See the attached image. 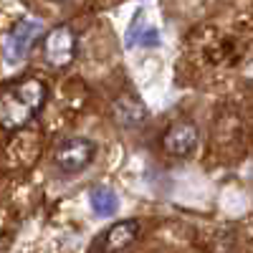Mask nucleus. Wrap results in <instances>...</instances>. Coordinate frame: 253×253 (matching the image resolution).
I'll use <instances>...</instances> for the list:
<instances>
[{
    "instance_id": "nucleus-1",
    "label": "nucleus",
    "mask_w": 253,
    "mask_h": 253,
    "mask_svg": "<svg viewBox=\"0 0 253 253\" xmlns=\"http://www.w3.org/2000/svg\"><path fill=\"white\" fill-rule=\"evenodd\" d=\"M48 101V86L38 76H18L0 86V129L18 132L28 126Z\"/></svg>"
},
{
    "instance_id": "nucleus-2",
    "label": "nucleus",
    "mask_w": 253,
    "mask_h": 253,
    "mask_svg": "<svg viewBox=\"0 0 253 253\" xmlns=\"http://www.w3.org/2000/svg\"><path fill=\"white\" fill-rule=\"evenodd\" d=\"M94 157H96V144L89 137L61 139L53 150V162L63 175H79L91 165Z\"/></svg>"
},
{
    "instance_id": "nucleus-3",
    "label": "nucleus",
    "mask_w": 253,
    "mask_h": 253,
    "mask_svg": "<svg viewBox=\"0 0 253 253\" xmlns=\"http://www.w3.org/2000/svg\"><path fill=\"white\" fill-rule=\"evenodd\" d=\"M79 41L71 26H56L43 38V58L51 69H66L76 58Z\"/></svg>"
},
{
    "instance_id": "nucleus-4",
    "label": "nucleus",
    "mask_w": 253,
    "mask_h": 253,
    "mask_svg": "<svg viewBox=\"0 0 253 253\" xmlns=\"http://www.w3.org/2000/svg\"><path fill=\"white\" fill-rule=\"evenodd\" d=\"M43 36V23L38 18H20L5 38V58L8 63H20L33 48V43Z\"/></svg>"
},
{
    "instance_id": "nucleus-5",
    "label": "nucleus",
    "mask_w": 253,
    "mask_h": 253,
    "mask_svg": "<svg viewBox=\"0 0 253 253\" xmlns=\"http://www.w3.org/2000/svg\"><path fill=\"white\" fill-rule=\"evenodd\" d=\"M200 142V132L193 122H175L162 137V150L170 157H190Z\"/></svg>"
},
{
    "instance_id": "nucleus-6",
    "label": "nucleus",
    "mask_w": 253,
    "mask_h": 253,
    "mask_svg": "<svg viewBox=\"0 0 253 253\" xmlns=\"http://www.w3.org/2000/svg\"><path fill=\"white\" fill-rule=\"evenodd\" d=\"M114 117L122 126H129V129H134V126H139L147 119V107L142 104L134 89H124L114 99Z\"/></svg>"
},
{
    "instance_id": "nucleus-7",
    "label": "nucleus",
    "mask_w": 253,
    "mask_h": 253,
    "mask_svg": "<svg viewBox=\"0 0 253 253\" xmlns=\"http://www.w3.org/2000/svg\"><path fill=\"white\" fill-rule=\"evenodd\" d=\"M139 236V223L137 220H119L107 228V233L99 238L101 253H122L126 246H132Z\"/></svg>"
},
{
    "instance_id": "nucleus-8",
    "label": "nucleus",
    "mask_w": 253,
    "mask_h": 253,
    "mask_svg": "<svg viewBox=\"0 0 253 253\" xmlns=\"http://www.w3.org/2000/svg\"><path fill=\"white\" fill-rule=\"evenodd\" d=\"M89 205H91L96 218H112L119 208V195L109 185H96L89 193Z\"/></svg>"
},
{
    "instance_id": "nucleus-9",
    "label": "nucleus",
    "mask_w": 253,
    "mask_h": 253,
    "mask_svg": "<svg viewBox=\"0 0 253 253\" xmlns=\"http://www.w3.org/2000/svg\"><path fill=\"white\" fill-rule=\"evenodd\" d=\"M160 43V33L155 26H150L144 20V13L137 10L134 20H132V26L129 31H126V46H157Z\"/></svg>"
}]
</instances>
